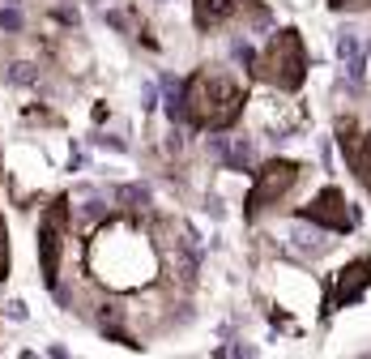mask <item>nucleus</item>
<instances>
[{"label": "nucleus", "instance_id": "f257e3e1", "mask_svg": "<svg viewBox=\"0 0 371 359\" xmlns=\"http://www.w3.org/2000/svg\"><path fill=\"white\" fill-rule=\"evenodd\" d=\"M86 266L112 291H141L163 270V252L133 218H107L86 248Z\"/></svg>", "mask_w": 371, "mask_h": 359}, {"label": "nucleus", "instance_id": "f03ea898", "mask_svg": "<svg viewBox=\"0 0 371 359\" xmlns=\"http://www.w3.org/2000/svg\"><path fill=\"white\" fill-rule=\"evenodd\" d=\"M243 103H248L243 81H235L222 69H196L184 81V120L192 129H209V133L231 129L243 116Z\"/></svg>", "mask_w": 371, "mask_h": 359}, {"label": "nucleus", "instance_id": "7ed1b4c3", "mask_svg": "<svg viewBox=\"0 0 371 359\" xmlns=\"http://www.w3.org/2000/svg\"><path fill=\"white\" fill-rule=\"evenodd\" d=\"M307 47H303V34L290 26V30H278L269 43H264V51L256 56V65H252V73H256V81H264V86H274V90H286V94H295V90H303V81H307Z\"/></svg>", "mask_w": 371, "mask_h": 359}, {"label": "nucleus", "instance_id": "20e7f679", "mask_svg": "<svg viewBox=\"0 0 371 359\" xmlns=\"http://www.w3.org/2000/svg\"><path fill=\"white\" fill-rule=\"evenodd\" d=\"M303 180V167L290 163V159H269L256 167V184L248 192V218H256L260 210H269V205H278L295 184Z\"/></svg>", "mask_w": 371, "mask_h": 359}, {"label": "nucleus", "instance_id": "39448f33", "mask_svg": "<svg viewBox=\"0 0 371 359\" xmlns=\"http://www.w3.org/2000/svg\"><path fill=\"white\" fill-rule=\"evenodd\" d=\"M235 18H243L248 26H256V30H264L274 18H269V9L260 5V0H192V22H196V30H218V26H227V22H235Z\"/></svg>", "mask_w": 371, "mask_h": 359}, {"label": "nucleus", "instance_id": "423d86ee", "mask_svg": "<svg viewBox=\"0 0 371 359\" xmlns=\"http://www.w3.org/2000/svg\"><path fill=\"white\" fill-rule=\"evenodd\" d=\"M158 252H163V266L171 270V278L180 282H192L196 278V261H201V248H196V235L188 223H163L158 227Z\"/></svg>", "mask_w": 371, "mask_h": 359}, {"label": "nucleus", "instance_id": "0eeeda50", "mask_svg": "<svg viewBox=\"0 0 371 359\" xmlns=\"http://www.w3.org/2000/svg\"><path fill=\"white\" fill-rule=\"evenodd\" d=\"M65 231H69V201H56L39 223V261H43V282L56 291L60 282V252H65Z\"/></svg>", "mask_w": 371, "mask_h": 359}, {"label": "nucleus", "instance_id": "6e6552de", "mask_svg": "<svg viewBox=\"0 0 371 359\" xmlns=\"http://www.w3.org/2000/svg\"><path fill=\"white\" fill-rule=\"evenodd\" d=\"M303 223H316L321 231H333V235H346L354 227V214H350V205L342 197V188H321L303 210H299Z\"/></svg>", "mask_w": 371, "mask_h": 359}, {"label": "nucleus", "instance_id": "1a4fd4ad", "mask_svg": "<svg viewBox=\"0 0 371 359\" xmlns=\"http://www.w3.org/2000/svg\"><path fill=\"white\" fill-rule=\"evenodd\" d=\"M337 141H342V154H346L354 180L371 192V133H363V129L346 116V120H337Z\"/></svg>", "mask_w": 371, "mask_h": 359}, {"label": "nucleus", "instance_id": "9d476101", "mask_svg": "<svg viewBox=\"0 0 371 359\" xmlns=\"http://www.w3.org/2000/svg\"><path fill=\"white\" fill-rule=\"evenodd\" d=\"M371 287V256H358L350 261L337 278H333V291H329V303L325 313H337V308H350L354 299H363V291Z\"/></svg>", "mask_w": 371, "mask_h": 359}, {"label": "nucleus", "instance_id": "9b49d317", "mask_svg": "<svg viewBox=\"0 0 371 359\" xmlns=\"http://www.w3.org/2000/svg\"><path fill=\"white\" fill-rule=\"evenodd\" d=\"M9 278V227H5V214H0V282Z\"/></svg>", "mask_w": 371, "mask_h": 359}, {"label": "nucleus", "instance_id": "f8f14e48", "mask_svg": "<svg viewBox=\"0 0 371 359\" xmlns=\"http://www.w3.org/2000/svg\"><path fill=\"white\" fill-rule=\"evenodd\" d=\"M9 81H13V86H34L39 73H34L30 65H13V69H9Z\"/></svg>", "mask_w": 371, "mask_h": 359}, {"label": "nucleus", "instance_id": "ddd939ff", "mask_svg": "<svg viewBox=\"0 0 371 359\" xmlns=\"http://www.w3.org/2000/svg\"><path fill=\"white\" fill-rule=\"evenodd\" d=\"M337 56H346V60L358 56V39H354V30H342V39H337Z\"/></svg>", "mask_w": 371, "mask_h": 359}, {"label": "nucleus", "instance_id": "4468645a", "mask_svg": "<svg viewBox=\"0 0 371 359\" xmlns=\"http://www.w3.org/2000/svg\"><path fill=\"white\" fill-rule=\"evenodd\" d=\"M0 30L18 34V30H22V13H18V9H0Z\"/></svg>", "mask_w": 371, "mask_h": 359}, {"label": "nucleus", "instance_id": "2eb2a0df", "mask_svg": "<svg viewBox=\"0 0 371 359\" xmlns=\"http://www.w3.org/2000/svg\"><path fill=\"white\" fill-rule=\"evenodd\" d=\"M363 5H371V0H329V9H363Z\"/></svg>", "mask_w": 371, "mask_h": 359}, {"label": "nucleus", "instance_id": "dca6fc26", "mask_svg": "<svg viewBox=\"0 0 371 359\" xmlns=\"http://www.w3.org/2000/svg\"><path fill=\"white\" fill-rule=\"evenodd\" d=\"M5 313H9V317H13V321H26V303H22V299H13V303H9V308H5Z\"/></svg>", "mask_w": 371, "mask_h": 359}]
</instances>
